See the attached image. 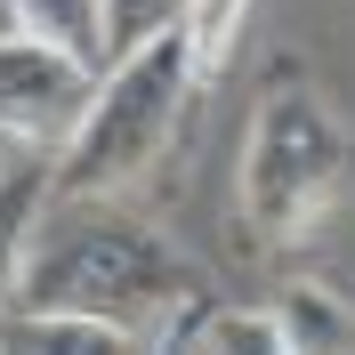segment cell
I'll list each match as a JSON object with an SVG mask.
<instances>
[{"mask_svg":"<svg viewBox=\"0 0 355 355\" xmlns=\"http://www.w3.org/2000/svg\"><path fill=\"white\" fill-rule=\"evenodd\" d=\"M17 307L49 315H89V323H121V331H162L186 299H202L186 250L162 226L130 218V210H89V202H57L33 218L8 283Z\"/></svg>","mask_w":355,"mask_h":355,"instance_id":"cell-1","label":"cell"},{"mask_svg":"<svg viewBox=\"0 0 355 355\" xmlns=\"http://www.w3.org/2000/svg\"><path fill=\"white\" fill-rule=\"evenodd\" d=\"M355 202V121L323 97L315 65L283 49L266 65L243 146V243L250 250H307Z\"/></svg>","mask_w":355,"mask_h":355,"instance_id":"cell-2","label":"cell"},{"mask_svg":"<svg viewBox=\"0 0 355 355\" xmlns=\"http://www.w3.org/2000/svg\"><path fill=\"white\" fill-rule=\"evenodd\" d=\"M186 97H194V49H186V24H170L137 57L97 73L81 121L65 130V146L49 162V202H105L121 186H137L170 154Z\"/></svg>","mask_w":355,"mask_h":355,"instance_id":"cell-3","label":"cell"},{"mask_svg":"<svg viewBox=\"0 0 355 355\" xmlns=\"http://www.w3.org/2000/svg\"><path fill=\"white\" fill-rule=\"evenodd\" d=\"M89 89H97V73H89L81 57L33 41V33H8V41H0V137L57 154L65 130L81 121Z\"/></svg>","mask_w":355,"mask_h":355,"instance_id":"cell-4","label":"cell"},{"mask_svg":"<svg viewBox=\"0 0 355 355\" xmlns=\"http://www.w3.org/2000/svg\"><path fill=\"white\" fill-rule=\"evenodd\" d=\"M146 347H154V331H121V323L0 299V355H146Z\"/></svg>","mask_w":355,"mask_h":355,"instance_id":"cell-5","label":"cell"},{"mask_svg":"<svg viewBox=\"0 0 355 355\" xmlns=\"http://www.w3.org/2000/svg\"><path fill=\"white\" fill-rule=\"evenodd\" d=\"M266 315H275L291 355H355V299L331 291L323 275H291Z\"/></svg>","mask_w":355,"mask_h":355,"instance_id":"cell-6","label":"cell"},{"mask_svg":"<svg viewBox=\"0 0 355 355\" xmlns=\"http://www.w3.org/2000/svg\"><path fill=\"white\" fill-rule=\"evenodd\" d=\"M49 162L57 154H41V146H17V154L0 162V299L17 283V259H24L33 218L49 210Z\"/></svg>","mask_w":355,"mask_h":355,"instance_id":"cell-7","label":"cell"},{"mask_svg":"<svg viewBox=\"0 0 355 355\" xmlns=\"http://www.w3.org/2000/svg\"><path fill=\"white\" fill-rule=\"evenodd\" d=\"M17 8V33L81 57L89 73H105V33H97V0H8Z\"/></svg>","mask_w":355,"mask_h":355,"instance_id":"cell-8","label":"cell"},{"mask_svg":"<svg viewBox=\"0 0 355 355\" xmlns=\"http://www.w3.org/2000/svg\"><path fill=\"white\" fill-rule=\"evenodd\" d=\"M194 17V0H97V33H105V65H121V57H137V49L154 41V33H170V24Z\"/></svg>","mask_w":355,"mask_h":355,"instance_id":"cell-9","label":"cell"},{"mask_svg":"<svg viewBox=\"0 0 355 355\" xmlns=\"http://www.w3.org/2000/svg\"><path fill=\"white\" fill-rule=\"evenodd\" d=\"M243 17L250 0H194V17H186V49H194V89H210L243 41Z\"/></svg>","mask_w":355,"mask_h":355,"instance_id":"cell-10","label":"cell"},{"mask_svg":"<svg viewBox=\"0 0 355 355\" xmlns=\"http://www.w3.org/2000/svg\"><path fill=\"white\" fill-rule=\"evenodd\" d=\"M202 355H291V347H283V331H275L266 307H210Z\"/></svg>","mask_w":355,"mask_h":355,"instance_id":"cell-11","label":"cell"},{"mask_svg":"<svg viewBox=\"0 0 355 355\" xmlns=\"http://www.w3.org/2000/svg\"><path fill=\"white\" fill-rule=\"evenodd\" d=\"M210 307H218L210 291H202V299H186V307H178L170 323H162V331H154V347H146V355H178V347H186V339L202 331V315H210Z\"/></svg>","mask_w":355,"mask_h":355,"instance_id":"cell-12","label":"cell"},{"mask_svg":"<svg viewBox=\"0 0 355 355\" xmlns=\"http://www.w3.org/2000/svg\"><path fill=\"white\" fill-rule=\"evenodd\" d=\"M8 33H17V8H8V0H0V41H8Z\"/></svg>","mask_w":355,"mask_h":355,"instance_id":"cell-13","label":"cell"},{"mask_svg":"<svg viewBox=\"0 0 355 355\" xmlns=\"http://www.w3.org/2000/svg\"><path fill=\"white\" fill-rule=\"evenodd\" d=\"M202 323H210V315H202ZM178 355H202V331H194V339H186V347H178Z\"/></svg>","mask_w":355,"mask_h":355,"instance_id":"cell-14","label":"cell"}]
</instances>
